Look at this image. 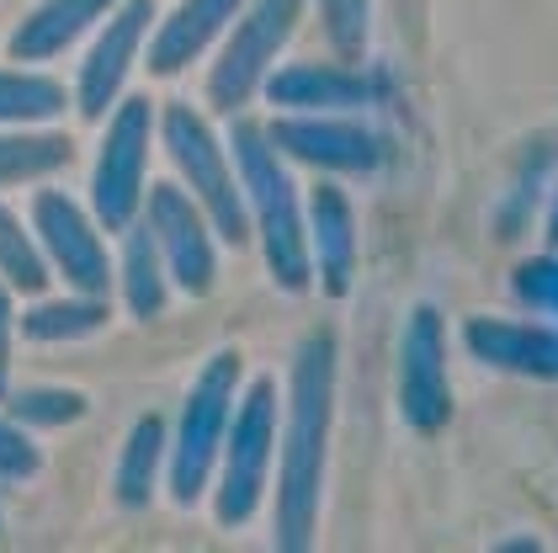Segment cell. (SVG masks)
Here are the masks:
<instances>
[{
	"mask_svg": "<svg viewBox=\"0 0 558 553\" xmlns=\"http://www.w3.org/2000/svg\"><path fill=\"white\" fill-rule=\"evenodd\" d=\"M336 373L341 346L330 330H314L293 351L288 405L277 425V549L303 553L319 532L325 501V458H330V425H336Z\"/></svg>",
	"mask_w": 558,
	"mask_h": 553,
	"instance_id": "obj_1",
	"label": "cell"
},
{
	"mask_svg": "<svg viewBox=\"0 0 558 553\" xmlns=\"http://www.w3.org/2000/svg\"><path fill=\"white\" fill-rule=\"evenodd\" d=\"M229 155L240 170V192H245V208H251V229L260 240L266 255V272L282 293H303L314 282V261H308V208H303V192L288 170V155L271 144V133L251 118L234 112L229 128Z\"/></svg>",
	"mask_w": 558,
	"mask_h": 553,
	"instance_id": "obj_2",
	"label": "cell"
},
{
	"mask_svg": "<svg viewBox=\"0 0 558 553\" xmlns=\"http://www.w3.org/2000/svg\"><path fill=\"white\" fill-rule=\"evenodd\" d=\"M240 373H245L240 351H214L181 399V421H175L171 453H166V484H171V501L181 510L197 506L214 490L218 453H223L234 399H240Z\"/></svg>",
	"mask_w": 558,
	"mask_h": 553,
	"instance_id": "obj_3",
	"label": "cell"
},
{
	"mask_svg": "<svg viewBox=\"0 0 558 553\" xmlns=\"http://www.w3.org/2000/svg\"><path fill=\"white\" fill-rule=\"evenodd\" d=\"M160 139H166V155L181 170V187L197 197V208L208 213L214 235L223 245H245L251 240V208H245V192H240V170L234 155L223 149V139L214 133V123L186 107L171 101L160 112Z\"/></svg>",
	"mask_w": 558,
	"mask_h": 553,
	"instance_id": "obj_4",
	"label": "cell"
},
{
	"mask_svg": "<svg viewBox=\"0 0 558 553\" xmlns=\"http://www.w3.org/2000/svg\"><path fill=\"white\" fill-rule=\"evenodd\" d=\"M277 425H282V399L277 383L256 378L234 399V421L218 453V484H214V516L218 527H245L266 501V473L277 464Z\"/></svg>",
	"mask_w": 558,
	"mask_h": 553,
	"instance_id": "obj_5",
	"label": "cell"
},
{
	"mask_svg": "<svg viewBox=\"0 0 558 553\" xmlns=\"http://www.w3.org/2000/svg\"><path fill=\"white\" fill-rule=\"evenodd\" d=\"M299 22H303V0H251L229 22L223 48H218L214 70H208V101L218 112L234 118V112H245L256 101L271 64H277V53L299 33Z\"/></svg>",
	"mask_w": 558,
	"mask_h": 553,
	"instance_id": "obj_6",
	"label": "cell"
},
{
	"mask_svg": "<svg viewBox=\"0 0 558 553\" xmlns=\"http://www.w3.org/2000/svg\"><path fill=\"white\" fill-rule=\"evenodd\" d=\"M149 139H155V101L123 96L107 112V133L90 166V213L101 229L123 235L144 208V176H149Z\"/></svg>",
	"mask_w": 558,
	"mask_h": 553,
	"instance_id": "obj_7",
	"label": "cell"
},
{
	"mask_svg": "<svg viewBox=\"0 0 558 553\" xmlns=\"http://www.w3.org/2000/svg\"><path fill=\"white\" fill-rule=\"evenodd\" d=\"M144 224L160 245V261L171 272V288L186 298H208L218 282V235L208 213L197 208L192 192H181L171 181L144 192Z\"/></svg>",
	"mask_w": 558,
	"mask_h": 553,
	"instance_id": "obj_8",
	"label": "cell"
},
{
	"mask_svg": "<svg viewBox=\"0 0 558 553\" xmlns=\"http://www.w3.org/2000/svg\"><path fill=\"white\" fill-rule=\"evenodd\" d=\"M33 235L44 245L48 266L75 288V293H90V298H107L112 293V255L101 245V224L96 213H86L70 192L59 187H44L33 197Z\"/></svg>",
	"mask_w": 558,
	"mask_h": 553,
	"instance_id": "obj_9",
	"label": "cell"
},
{
	"mask_svg": "<svg viewBox=\"0 0 558 553\" xmlns=\"http://www.w3.org/2000/svg\"><path fill=\"white\" fill-rule=\"evenodd\" d=\"M149 33H155V0H118L107 11L96 43L86 48V64L75 75V107H81L86 123L107 118L123 101V85H129L138 48L149 43Z\"/></svg>",
	"mask_w": 558,
	"mask_h": 553,
	"instance_id": "obj_10",
	"label": "cell"
},
{
	"mask_svg": "<svg viewBox=\"0 0 558 553\" xmlns=\"http://www.w3.org/2000/svg\"><path fill=\"white\" fill-rule=\"evenodd\" d=\"M399 416L410 431H441L452 421V383H447V330L430 303H415L399 336Z\"/></svg>",
	"mask_w": 558,
	"mask_h": 553,
	"instance_id": "obj_11",
	"label": "cell"
},
{
	"mask_svg": "<svg viewBox=\"0 0 558 553\" xmlns=\"http://www.w3.org/2000/svg\"><path fill=\"white\" fill-rule=\"evenodd\" d=\"M271 144L299 160L308 170H325V176H367V170L384 166V139L373 128L351 123L345 112H325V118H293L282 112L277 123H266Z\"/></svg>",
	"mask_w": 558,
	"mask_h": 553,
	"instance_id": "obj_12",
	"label": "cell"
},
{
	"mask_svg": "<svg viewBox=\"0 0 558 553\" xmlns=\"http://www.w3.org/2000/svg\"><path fill=\"white\" fill-rule=\"evenodd\" d=\"M266 101L277 112H293V118H325V112H356V107H373L378 101V81L362 75V70H345V64H282L266 75Z\"/></svg>",
	"mask_w": 558,
	"mask_h": 553,
	"instance_id": "obj_13",
	"label": "cell"
},
{
	"mask_svg": "<svg viewBox=\"0 0 558 553\" xmlns=\"http://www.w3.org/2000/svg\"><path fill=\"white\" fill-rule=\"evenodd\" d=\"M308 261L314 282L330 298H345L356 282V213L336 181H319L308 192Z\"/></svg>",
	"mask_w": 558,
	"mask_h": 553,
	"instance_id": "obj_14",
	"label": "cell"
},
{
	"mask_svg": "<svg viewBox=\"0 0 558 553\" xmlns=\"http://www.w3.org/2000/svg\"><path fill=\"white\" fill-rule=\"evenodd\" d=\"M469 351L500 373H526V378H558V325H532V320H469Z\"/></svg>",
	"mask_w": 558,
	"mask_h": 553,
	"instance_id": "obj_15",
	"label": "cell"
},
{
	"mask_svg": "<svg viewBox=\"0 0 558 553\" xmlns=\"http://www.w3.org/2000/svg\"><path fill=\"white\" fill-rule=\"evenodd\" d=\"M245 5H251V0H181L171 16L149 33V70H155V75H175V70L197 64V59L229 33V22H234Z\"/></svg>",
	"mask_w": 558,
	"mask_h": 553,
	"instance_id": "obj_16",
	"label": "cell"
},
{
	"mask_svg": "<svg viewBox=\"0 0 558 553\" xmlns=\"http://www.w3.org/2000/svg\"><path fill=\"white\" fill-rule=\"evenodd\" d=\"M112 5H118V0H38V5L16 22L5 53H11L16 64H44L53 53H64L75 38H86Z\"/></svg>",
	"mask_w": 558,
	"mask_h": 553,
	"instance_id": "obj_17",
	"label": "cell"
},
{
	"mask_svg": "<svg viewBox=\"0 0 558 553\" xmlns=\"http://www.w3.org/2000/svg\"><path fill=\"white\" fill-rule=\"evenodd\" d=\"M118 288L133 320H160L171 303V272L160 261V245L149 235V224H129L123 229V261H118Z\"/></svg>",
	"mask_w": 558,
	"mask_h": 553,
	"instance_id": "obj_18",
	"label": "cell"
},
{
	"mask_svg": "<svg viewBox=\"0 0 558 553\" xmlns=\"http://www.w3.org/2000/svg\"><path fill=\"white\" fill-rule=\"evenodd\" d=\"M166 453H171V436H166V421H160V416L133 421L129 442H123V458H118V473H112V495H118V506L144 510L149 501H155V484H160Z\"/></svg>",
	"mask_w": 558,
	"mask_h": 553,
	"instance_id": "obj_19",
	"label": "cell"
},
{
	"mask_svg": "<svg viewBox=\"0 0 558 553\" xmlns=\"http://www.w3.org/2000/svg\"><path fill=\"white\" fill-rule=\"evenodd\" d=\"M22 336L27 340H86L107 325V298H90V293H75V298H53V303H33L27 314H16Z\"/></svg>",
	"mask_w": 558,
	"mask_h": 553,
	"instance_id": "obj_20",
	"label": "cell"
},
{
	"mask_svg": "<svg viewBox=\"0 0 558 553\" xmlns=\"http://www.w3.org/2000/svg\"><path fill=\"white\" fill-rule=\"evenodd\" d=\"M53 266H48L38 235H27V224L0 203V282L11 293H44Z\"/></svg>",
	"mask_w": 558,
	"mask_h": 553,
	"instance_id": "obj_21",
	"label": "cell"
},
{
	"mask_svg": "<svg viewBox=\"0 0 558 553\" xmlns=\"http://www.w3.org/2000/svg\"><path fill=\"white\" fill-rule=\"evenodd\" d=\"M64 112V85L33 70H0V128L53 123Z\"/></svg>",
	"mask_w": 558,
	"mask_h": 553,
	"instance_id": "obj_22",
	"label": "cell"
},
{
	"mask_svg": "<svg viewBox=\"0 0 558 553\" xmlns=\"http://www.w3.org/2000/svg\"><path fill=\"white\" fill-rule=\"evenodd\" d=\"M70 160V139L64 133H0V187L16 181H38L48 170Z\"/></svg>",
	"mask_w": 558,
	"mask_h": 553,
	"instance_id": "obj_23",
	"label": "cell"
},
{
	"mask_svg": "<svg viewBox=\"0 0 558 553\" xmlns=\"http://www.w3.org/2000/svg\"><path fill=\"white\" fill-rule=\"evenodd\" d=\"M0 405H5V416L16 425H44V431L75 425L86 416V394L81 388H22V394H5Z\"/></svg>",
	"mask_w": 558,
	"mask_h": 553,
	"instance_id": "obj_24",
	"label": "cell"
},
{
	"mask_svg": "<svg viewBox=\"0 0 558 553\" xmlns=\"http://www.w3.org/2000/svg\"><path fill=\"white\" fill-rule=\"evenodd\" d=\"M319 22H325V38L336 43V53L356 59V53L367 48L373 0H319Z\"/></svg>",
	"mask_w": 558,
	"mask_h": 553,
	"instance_id": "obj_25",
	"label": "cell"
},
{
	"mask_svg": "<svg viewBox=\"0 0 558 553\" xmlns=\"http://www.w3.org/2000/svg\"><path fill=\"white\" fill-rule=\"evenodd\" d=\"M511 293L521 298L526 309H537V314H554V320H558V255H543V261H526V266H515Z\"/></svg>",
	"mask_w": 558,
	"mask_h": 553,
	"instance_id": "obj_26",
	"label": "cell"
},
{
	"mask_svg": "<svg viewBox=\"0 0 558 553\" xmlns=\"http://www.w3.org/2000/svg\"><path fill=\"white\" fill-rule=\"evenodd\" d=\"M38 468H44V458H38L33 436L11 416H0V479H33Z\"/></svg>",
	"mask_w": 558,
	"mask_h": 553,
	"instance_id": "obj_27",
	"label": "cell"
},
{
	"mask_svg": "<svg viewBox=\"0 0 558 553\" xmlns=\"http://www.w3.org/2000/svg\"><path fill=\"white\" fill-rule=\"evenodd\" d=\"M11 336H16V309H11V288L0 282V399L11 394Z\"/></svg>",
	"mask_w": 558,
	"mask_h": 553,
	"instance_id": "obj_28",
	"label": "cell"
}]
</instances>
